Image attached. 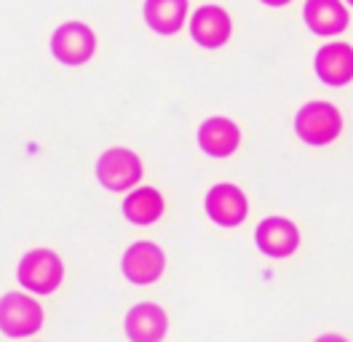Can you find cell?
Returning a JSON list of instances; mask_svg holds the SVG:
<instances>
[{
  "instance_id": "6da1fadb",
  "label": "cell",
  "mask_w": 353,
  "mask_h": 342,
  "mask_svg": "<svg viewBox=\"0 0 353 342\" xmlns=\"http://www.w3.org/2000/svg\"><path fill=\"white\" fill-rule=\"evenodd\" d=\"M340 131H343V115L330 102H308L294 115V134L310 148L330 145L340 137Z\"/></svg>"
},
{
  "instance_id": "7a4b0ae2",
  "label": "cell",
  "mask_w": 353,
  "mask_h": 342,
  "mask_svg": "<svg viewBox=\"0 0 353 342\" xmlns=\"http://www.w3.org/2000/svg\"><path fill=\"white\" fill-rule=\"evenodd\" d=\"M142 158L126 148H110L97 158V179L105 190L126 192L142 182Z\"/></svg>"
},
{
  "instance_id": "3957f363",
  "label": "cell",
  "mask_w": 353,
  "mask_h": 342,
  "mask_svg": "<svg viewBox=\"0 0 353 342\" xmlns=\"http://www.w3.org/2000/svg\"><path fill=\"white\" fill-rule=\"evenodd\" d=\"M17 278L32 294H51L59 289V283L65 278V265H62L59 254L51 249H32L22 256Z\"/></svg>"
},
{
  "instance_id": "277c9868",
  "label": "cell",
  "mask_w": 353,
  "mask_h": 342,
  "mask_svg": "<svg viewBox=\"0 0 353 342\" xmlns=\"http://www.w3.org/2000/svg\"><path fill=\"white\" fill-rule=\"evenodd\" d=\"M97 51V35L86 21H65L51 35V54L59 64L81 67Z\"/></svg>"
},
{
  "instance_id": "5b68a950",
  "label": "cell",
  "mask_w": 353,
  "mask_h": 342,
  "mask_svg": "<svg viewBox=\"0 0 353 342\" xmlns=\"http://www.w3.org/2000/svg\"><path fill=\"white\" fill-rule=\"evenodd\" d=\"M43 326V308L22 292L0 297V332L8 337H30Z\"/></svg>"
},
{
  "instance_id": "8992f818",
  "label": "cell",
  "mask_w": 353,
  "mask_h": 342,
  "mask_svg": "<svg viewBox=\"0 0 353 342\" xmlns=\"http://www.w3.org/2000/svg\"><path fill=\"white\" fill-rule=\"evenodd\" d=\"M166 268V254L161 246H155L153 241H137L126 249V254L121 259V270L137 286H148L155 283L163 276Z\"/></svg>"
},
{
  "instance_id": "52a82bcc",
  "label": "cell",
  "mask_w": 353,
  "mask_h": 342,
  "mask_svg": "<svg viewBox=\"0 0 353 342\" xmlns=\"http://www.w3.org/2000/svg\"><path fill=\"white\" fill-rule=\"evenodd\" d=\"M203 206H206L209 219L214 225H220V228H239L246 219V214H249L246 192L241 188H236V185H228V182L214 185L212 190L206 192Z\"/></svg>"
},
{
  "instance_id": "ba28073f",
  "label": "cell",
  "mask_w": 353,
  "mask_h": 342,
  "mask_svg": "<svg viewBox=\"0 0 353 342\" xmlns=\"http://www.w3.org/2000/svg\"><path fill=\"white\" fill-rule=\"evenodd\" d=\"M254 241H257V249L268 256H276V259H284L292 256L300 246V230L297 225L287 219V217H268L257 225L254 230Z\"/></svg>"
},
{
  "instance_id": "9c48e42d",
  "label": "cell",
  "mask_w": 353,
  "mask_h": 342,
  "mask_svg": "<svg viewBox=\"0 0 353 342\" xmlns=\"http://www.w3.org/2000/svg\"><path fill=\"white\" fill-rule=\"evenodd\" d=\"M230 32H233V21H230V14L222 6H214V3L201 6L199 11L190 17V35L203 48L225 46L230 41Z\"/></svg>"
},
{
  "instance_id": "30bf717a",
  "label": "cell",
  "mask_w": 353,
  "mask_h": 342,
  "mask_svg": "<svg viewBox=\"0 0 353 342\" xmlns=\"http://www.w3.org/2000/svg\"><path fill=\"white\" fill-rule=\"evenodd\" d=\"M313 70L327 86H348L353 81V46L351 43H327L316 51Z\"/></svg>"
},
{
  "instance_id": "8fae6325",
  "label": "cell",
  "mask_w": 353,
  "mask_h": 342,
  "mask_svg": "<svg viewBox=\"0 0 353 342\" xmlns=\"http://www.w3.org/2000/svg\"><path fill=\"white\" fill-rule=\"evenodd\" d=\"M303 17H305L310 32L321 35V38H332V35L345 32V27L351 21L343 0H305Z\"/></svg>"
},
{
  "instance_id": "7c38bea8",
  "label": "cell",
  "mask_w": 353,
  "mask_h": 342,
  "mask_svg": "<svg viewBox=\"0 0 353 342\" xmlns=\"http://www.w3.org/2000/svg\"><path fill=\"white\" fill-rule=\"evenodd\" d=\"M199 145L212 158H228L241 145V128L222 115L206 118L199 128Z\"/></svg>"
},
{
  "instance_id": "4fadbf2b",
  "label": "cell",
  "mask_w": 353,
  "mask_h": 342,
  "mask_svg": "<svg viewBox=\"0 0 353 342\" xmlns=\"http://www.w3.org/2000/svg\"><path fill=\"white\" fill-rule=\"evenodd\" d=\"M166 329L169 319L155 302H139L126 313V337L132 342H161Z\"/></svg>"
},
{
  "instance_id": "5bb4252c",
  "label": "cell",
  "mask_w": 353,
  "mask_h": 342,
  "mask_svg": "<svg viewBox=\"0 0 353 342\" xmlns=\"http://www.w3.org/2000/svg\"><path fill=\"white\" fill-rule=\"evenodd\" d=\"M145 21L158 35H176L188 17V0H145Z\"/></svg>"
},
{
  "instance_id": "9a60e30c",
  "label": "cell",
  "mask_w": 353,
  "mask_h": 342,
  "mask_svg": "<svg viewBox=\"0 0 353 342\" xmlns=\"http://www.w3.org/2000/svg\"><path fill=\"white\" fill-rule=\"evenodd\" d=\"M123 217L134 225H153L163 217V195L155 188H137L123 201Z\"/></svg>"
},
{
  "instance_id": "2e32d148",
  "label": "cell",
  "mask_w": 353,
  "mask_h": 342,
  "mask_svg": "<svg viewBox=\"0 0 353 342\" xmlns=\"http://www.w3.org/2000/svg\"><path fill=\"white\" fill-rule=\"evenodd\" d=\"M313 342H348L343 334H334V332H327V334H321V337H316Z\"/></svg>"
},
{
  "instance_id": "e0dca14e",
  "label": "cell",
  "mask_w": 353,
  "mask_h": 342,
  "mask_svg": "<svg viewBox=\"0 0 353 342\" xmlns=\"http://www.w3.org/2000/svg\"><path fill=\"white\" fill-rule=\"evenodd\" d=\"M265 6H270V8H281V6H287L292 0H263Z\"/></svg>"
},
{
  "instance_id": "ac0fdd59",
  "label": "cell",
  "mask_w": 353,
  "mask_h": 342,
  "mask_svg": "<svg viewBox=\"0 0 353 342\" xmlns=\"http://www.w3.org/2000/svg\"><path fill=\"white\" fill-rule=\"evenodd\" d=\"M348 3H351V6H353V0H348Z\"/></svg>"
}]
</instances>
